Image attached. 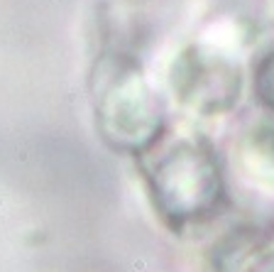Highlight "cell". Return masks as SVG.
<instances>
[{
    "label": "cell",
    "instance_id": "cell-1",
    "mask_svg": "<svg viewBox=\"0 0 274 272\" xmlns=\"http://www.w3.org/2000/svg\"><path fill=\"white\" fill-rule=\"evenodd\" d=\"M269 71H274V56L269 59ZM269 93H274V76L262 74V98H267Z\"/></svg>",
    "mask_w": 274,
    "mask_h": 272
}]
</instances>
